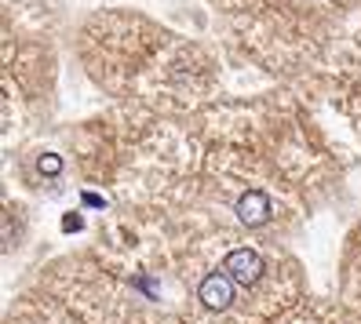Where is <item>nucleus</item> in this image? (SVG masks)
I'll use <instances>...</instances> for the list:
<instances>
[{"instance_id": "5", "label": "nucleus", "mask_w": 361, "mask_h": 324, "mask_svg": "<svg viewBox=\"0 0 361 324\" xmlns=\"http://www.w3.org/2000/svg\"><path fill=\"white\" fill-rule=\"evenodd\" d=\"M62 226H66V230H80V215H66V219H62Z\"/></svg>"}, {"instance_id": "4", "label": "nucleus", "mask_w": 361, "mask_h": 324, "mask_svg": "<svg viewBox=\"0 0 361 324\" xmlns=\"http://www.w3.org/2000/svg\"><path fill=\"white\" fill-rule=\"evenodd\" d=\"M37 171H40V175H59V171H62V157L59 154H44L37 161Z\"/></svg>"}, {"instance_id": "3", "label": "nucleus", "mask_w": 361, "mask_h": 324, "mask_svg": "<svg viewBox=\"0 0 361 324\" xmlns=\"http://www.w3.org/2000/svg\"><path fill=\"white\" fill-rule=\"evenodd\" d=\"M267 215H270V201H267V193H259V189L245 193V197L238 201V219L248 223V226L267 223Z\"/></svg>"}, {"instance_id": "1", "label": "nucleus", "mask_w": 361, "mask_h": 324, "mask_svg": "<svg viewBox=\"0 0 361 324\" xmlns=\"http://www.w3.org/2000/svg\"><path fill=\"white\" fill-rule=\"evenodd\" d=\"M226 273H230V280H238V285H256L259 280V273H263V258L252 251V248H238V251H230L226 255V266H223Z\"/></svg>"}, {"instance_id": "2", "label": "nucleus", "mask_w": 361, "mask_h": 324, "mask_svg": "<svg viewBox=\"0 0 361 324\" xmlns=\"http://www.w3.org/2000/svg\"><path fill=\"white\" fill-rule=\"evenodd\" d=\"M201 302L208 310H226L230 306V299H233V280H230V273H208L204 280H201Z\"/></svg>"}]
</instances>
